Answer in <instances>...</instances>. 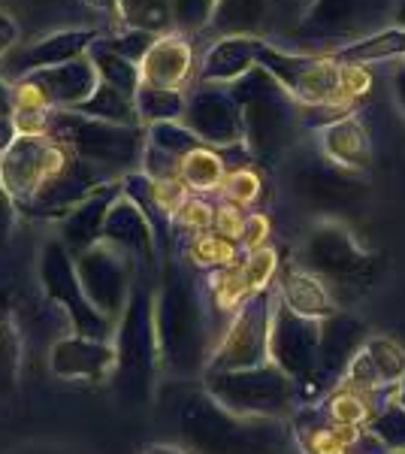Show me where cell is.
<instances>
[{"instance_id": "cell-24", "label": "cell", "mask_w": 405, "mask_h": 454, "mask_svg": "<svg viewBox=\"0 0 405 454\" xmlns=\"http://www.w3.org/2000/svg\"><path fill=\"white\" fill-rule=\"evenodd\" d=\"M293 434H297L300 449L306 454H351L363 430L333 424L321 403V406H306V412H297Z\"/></svg>"}, {"instance_id": "cell-27", "label": "cell", "mask_w": 405, "mask_h": 454, "mask_svg": "<svg viewBox=\"0 0 405 454\" xmlns=\"http://www.w3.org/2000/svg\"><path fill=\"white\" fill-rule=\"evenodd\" d=\"M278 300H282L287 309L303 315V318H315V321H323L333 312H339V306H336V300L330 294L327 285H323L315 273L300 270V267H287L282 273V282H278Z\"/></svg>"}, {"instance_id": "cell-33", "label": "cell", "mask_w": 405, "mask_h": 454, "mask_svg": "<svg viewBox=\"0 0 405 454\" xmlns=\"http://www.w3.org/2000/svg\"><path fill=\"white\" fill-rule=\"evenodd\" d=\"M119 16L130 31L167 34L175 27L169 0H119Z\"/></svg>"}, {"instance_id": "cell-16", "label": "cell", "mask_w": 405, "mask_h": 454, "mask_svg": "<svg viewBox=\"0 0 405 454\" xmlns=\"http://www.w3.org/2000/svg\"><path fill=\"white\" fill-rule=\"evenodd\" d=\"M182 124L194 130L203 145H237L245 140L242 109L233 94L221 88H200L188 98Z\"/></svg>"}, {"instance_id": "cell-14", "label": "cell", "mask_w": 405, "mask_h": 454, "mask_svg": "<svg viewBox=\"0 0 405 454\" xmlns=\"http://www.w3.org/2000/svg\"><path fill=\"white\" fill-rule=\"evenodd\" d=\"M94 31H82V27H67V31H55L36 40H21L10 52L0 58V79L6 82H21L31 73L58 67V64L76 61L88 46H94Z\"/></svg>"}, {"instance_id": "cell-6", "label": "cell", "mask_w": 405, "mask_h": 454, "mask_svg": "<svg viewBox=\"0 0 405 454\" xmlns=\"http://www.w3.org/2000/svg\"><path fill=\"white\" fill-rule=\"evenodd\" d=\"M46 134L67 145L73 155H79L88 164H97L103 170H128L143 152V130L139 128L88 119V115L70 113V109H58L49 115Z\"/></svg>"}, {"instance_id": "cell-1", "label": "cell", "mask_w": 405, "mask_h": 454, "mask_svg": "<svg viewBox=\"0 0 405 454\" xmlns=\"http://www.w3.org/2000/svg\"><path fill=\"white\" fill-rule=\"evenodd\" d=\"M154 325H158L164 367L175 372H200L209 367V318L200 288L182 267L169 263L154 291Z\"/></svg>"}, {"instance_id": "cell-30", "label": "cell", "mask_w": 405, "mask_h": 454, "mask_svg": "<svg viewBox=\"0 0 405 454\" xmlns=\"http://www.w3.org/2000/svg\"><path fill=\"white\" fill-rule=\"evenodd\" d=\"M330 55L339 64H375V61H390V58H405V31L402 27H387V31L348 43V46L336 49Z\"/></svg>"}, {"instance_id": "cell-35", "label": "cell", "mask_w": 405, "mask_h": 454, "mask_svg": "<svg viewBox=\"0 0 405 454\" xmlns=\"http://www.w3.org/2000/svg\"><path fill=\"white\" fill-rule=\"evenodd\" d=\"M134 100H136V113L152 124L179 121L188 106L182 91H167V88H149V85H139Z\"/></svg>"}, {"instance_id": "cell-42", "label": "cell", "mask_w": 405, "mask_h": 454, "mask_svg": "<svg viewBox=\"0 0 405 454\" xmlns=\"http://www.w3.org/2000/svg\"><path fill=\"white\" fill-rule=\"evenodd\" d=\"M224 194H227V200L237 203V207H252L257 197H261V176L254 170H248V167L227 173Z\"/></svg>"}, {"instance_id": "cell-55", "label": "cell", "mask_w": 405, "mask_h": 454, "mask_svg": "<svg viewBox=\"0 0 405 454\" xmlns=\"http://www.w3.org/2000/svg\"><path fill=\"white\" fill-rule=\"evenodd\" d=\"M396 25H400L402 31H405V0L400 4V10H396Z\"/></svg>"}, {"instance_id": "cell-9", "label": "cell", "mask_w": 405, "mask_h": 454, "mask_svg": "<svg viewBox=\"0 0 405 454\" xmlns=\"http://www.w3.org/2000/svg\"><path fill=\"white\" fill-rule=\"evenodd\" d=\"M272 288L248 297L233 315L224 340L218 342L215 355L209 357V372H230V370H252L269 364V327H272Z\"/></svg>"}, {"instance_id": "cell-8", "label": "cell", "mask_w": 405, "mask_h": 454, "mask_svg": "<svg viewBox=\"0 0 405 454\" xmlns=\"http://www.w3.org/2000/svg\"><path fill=\"white\" fill-rule=\"evenodd\" d=\"M257 64L272 73L291 98L303 100L308 106H342V64L333 55H287L282 49H272L263 43ZM348 113V109H345Z\"/></svg>"}, {"instance_id": "cell-19", "label": "cell", "mask_w": 405, "mask_h": 454, "mask_svg": "<svg viewBox=\"0 0 405 454\" xmlns=\"http://www.w3.org/2000/svg\"><path fill=\"white\" fill-rule=\"evenodd\" d=\"M103 243L115 246L139 267L152 270L158 258V233L145 212L139 209V203L128 194H121L109 209L106 224H103Z\"/></svg>"}, {"instance_id": "cell-28", "label": "cell", "mask_w": 405, "mask_h": 454, "mask_svg": "<svg viewBox=\"0 0 405 454\" xmlns=\"http://www.w3.org/2000/svg\"><path fill=\"white\" fill-rule=\"evenodd\" d=\"M263 40H254V36H221L206 55L200 76L206 82H237L257 67Z\"/></svg>"}, {"instance_id": "cell-44", "label": "cell", "mask_w": 405, "mask_h": 454, "mask_svg": "<svg viewBox=\"0 0 405 454\" xmlns=\"http://www.w3.org/2000/svg\"><path fill=\"white\" fill-rule=\"evenodd\" d=\"M372 88V73L360 64H342V106L351 109Z\"/></svg>"}, {"instance_id": "cell-4", "label": "cell", "mask_w": 405, "mask_h": 454, "mask_svg": "<svg viewBox=\"0 0 405 454\" xmlns=\"http://www.w3.org/2000/svg\"><path fill=\"white\" fill-rule=\"evenodd\" d=\"M230 94L242 109V128H245V143L252 155L272 160L291 143L293 124H297V113H293L284 85L257 64L254 70L233 82Z\"/></svg>"}, {"instance_id": "cell-12", "label": "cell", "mask_w": 405, "mask_h": 454, "mask_svg": "<svg viewBox=\"0 0 405 454\" xmlns=\"http://www.w3.org/2000/svg\"><path fill=\"white\" fill-rule=\"evenodd\" d=\"M73 258H76V273H79V282H82L88 300H91L103 315L119 321L124 309H128L130 294H134L136 263L124 252H119L115 246L103 243V239L97 246L73 254Z\"/></svg>"}, {"instance_id": "cell-34", "label": "cell", "mask_w": 405, "mask_h": 454, "mask_svg": "<svg viewBox=\"0 0 405 454\" xmlns=\"http://www.w3.org/2000/svg\"><path fill=\"white\" fill-rule=\"evenodd\" d=\"M179 179L185 182L191 192H212V188H224V160H221L215 152L203 149L191 152V155L182 158V170Z\"/></svg>"}, {"instance_id": "cell-25", "label": "cell", "mask_w": 405, "mask_h": 454, "mask_svg": "<svg viewBox=\"0 0 405 454\" xmlns=\"http://www.w3.org/2000/svg\"><path fill=\"white\" fill-rule=\"evenodd\" d=\"M321 152L327 164L339 170H370L372 164V145L370 134L354 115H342L336 121H327L321 128Z\"/></svg>"}, {"instance_id": "cell-29", "label": "cell", "mask_w": 405, "mask_h": 454, "mask_svg": "<svg viewBox=\"0 0 405 454\" xmlns=\"http://www.w3.org/2000/svg\"><path fill=\"white\" fill-rule=\"evenodd\" d=\"M21 355H25V342H21L19 321L0 300V400H10L19 391Z\"/></svg>"}, {"instance_id": "cell-21", "label": "cell", "mask_w": 405, "mask_h": 454, "mask_svg": "<svg viewBox=\"0 0 405 454\" xmlns=\"http://www.w3.org/2000/svg\"><path fill=\"white\" fill-rule=\"evenodd\" d=\"M366 327L348 312H333L321 321V351H318V372L312 382L321 385V379L345 376L357 351L366 346Z\"/></svg>"}, {"instance_id": "cell-46", "label": "cell", "mask_w": 405, "mask_h": 454, "mask_svg": "<svg viewBox=\"0 0 405 454\" xmlns=\"http://www.w3.org/2000/svg\"><path fill=\"white\" fill-rule=\"evenodd\" d=\"M245 222H248V215L242 212V207L227 200L224 207L215 209V224H212V231H215L218 237H227V239H233V243H237V239H242Z\"/></svg>"}, {"instance_id": "cell-43", "label": "cell", "mask_w": 405, "mask_h": 454, "mask_svg": "<svg viewBox=\"0 0 405 454\" xmlns=\"http://www.w3.org/2000/svg\"><path fill=\"white\" fill-rule=\"evenodd\" d=\"M154 40H158L154 34L130 31V34H121V36H109V40H103V43H106V49H113L115 55L128 58V61H134V64H143V58L149 55Z\"/></svg>"}, {"instance_id": "cell-32", "label": "cell", "mask_w": 405, "mask_h": 454, "mask_svg": "<svg viewBox=\"0 0 405 454\" xmlns=\"http://www.w3.org/2000/svg\"><path fill=\"white\" fill-rule=\"evenodd\" d=\"M88 58H91L100 82H106L124 94H130V98H136L139 85H143V73H139L134 61L115 55L113 49H106V43H94V46L88 49Z\"/></svg>"}, {"instance_id": "cell-50", "label": "cell", "mask_w": 405, "mask_h": 454, "mask_svg": "<svg viewBox=\"0 0 405 454\" xmlns=\"http://www.w3.org/2000/svg\"><path fill=\"white\" fill-rule=\"evenodd\" d=\"M0 119H16V91L6 79H0Z\"/></svg>"}, {"instance_id": "cell-40", "label": "cell", "mask_w": 405, "mask_h": 454, "mask_svg": "<svg viewBox=\"0 0 405 454\" xmlns=\"http://www.w3.org/2000/svg\"><path fill=\"white\" fill-rule=\"evenodd\" d=\"M276 267H278V261L272 248H254V252H248V258L239 261V273H242V282H245L248 294L267 291L272 276H276Z\"/></svg>"}, {"instance_id": "cell-51", "label": "cell", "mask_w": 405, "mask_h": 454, "mask_svg": "<svg viewBox=\"0 0 405 454\" xmlns=\"http://www.w3.org/2000/svg\"><path fill=\"white\" fill-rule=\"evenodd\" d=\"M12 454H76L67 449H55V445H25V449L12 451Z\"/></svg>"}, {"instance_id": "cell-26", "label": "cell", "mask_w": 405, "mask_h": 454, "mask_svg": "<svg viewBox=\"0 0 405 454\" xmlns=\"http://www.w3.org/2000/svg\"><path fill=\"white\" fill-rule=\"evenodd\" d=\"M85 10V0H0V12L16 19L21 34L46 36L55 31H67L64 25L76 21Z\"/></svg>"}, {"instance_id": "cell-5", "label": "cell", "mask_w": 405, "mask_h": 454, "mask_svg": "<svg viewBox=\"0 0 405 454\" xmlns=\"http://www.w3.org/2000/svg\"><path fill=\"white\" fill-rule=\"evenodd\" d=\"M206 394L233 415L245 419H291L300 409L297 382L276 364H263L252 370L209 372Z\"/></svg>"}, {"instance_id": "cell-47", "label": "cell", "mask_w": 405, "mask_h": 454, "mask_svg": "<svg viewBox=\"0 0 405 454\" xmlns=\"http://www.w3.org/2000/svg\"><path fill=\"white\" fill-rule=\"evenodd\" d=\"M267 233H269L267 215H261V212H252V215H248V222H245V231H242L239 243L245 246L248 252H254V248H263L261 243L267 239Z\"/></svg>"}, {"instance_id": "cell-45", "label": "cell", "mask_w": 405, "mask_h": 454, "mask_svg": "<svg viewBox=\"0 0 405 454\" xmlns=\"http://www.w3.org/2000/svg\"><path fill=\"white\" fill-rule=\"evenodd\" d=\"M175 215H179V224L188 227V231H194L197 237H203V233L215 224V207H212V203H206L203 197L185 200V207L175 212Z\"/></svg>"}, {"instance_id": "cell-54", "label": "cell", "mask_w": 405, "mask_h": 454, "mask_svg": "<svg viewBox=\"0 0 405 454\" xmlns=\"http://www.w3.org/2000/svg\"><path fill=\"white\" fill-rule=\"evenodd\" d=\"M393 403H396V406H402V409H405V376H402V382L393 387Z\"/></svg>"}, {"instance_id": "cell-17", "label": "cell", "mask_w": 405, "mask_h": 454, "mask_svg": "<svg viewBox=\"0 0 405 454\" xmlns=\"http://www.w3.org/2000/svg\"><path fill=\"white\" fill-rule=\"evenodd\" d=\"M405 376V348L390 336H370L366 346L357 351L351 367L345 370L342 387L360 394H387Z\"/></svg>"}, {"instance_id": "cell-23", "label": "cell", "mask_w": 405, "mask_h": 454, "mask_svg": "<svg viewBox=\"0 0 405 454\" xmlns=\"http://www.w3.org/2000/svg\"><path fill=\"white\" fill-rule=\"evenodd\" d=\"M191 67H194V58H191V46L185 36L164 34L154 40L149 55L143 58L139 73H143V85L179 91V88L188 82Z\"/></svg>"}, {"instance_id": "cell-49", "label": "cell", "mask_w": 405, "mask_h": 454, "mask_svg": "<svg viewBox=\"0 0 405 454\" xmlns=\"http://www.w3.org/2000/svg\"><path fill=\"white\" fill-rule=\"evenodd\" d=\"M19 43H21V27L16 25V19L0 12V58L10 52L12 46H19Z\"/></svg>"}, {"instance_id": "cell-22", "label": "cell", "mask_w": 405, "mask_h": 454, "mask_svg": "<svg viewBox=\"0 0 405 454\" xmlns=\"http://www.w3.org/2000/svg\"><path fill=\"white\" fill-rule=\"evenodd\" d=\"M121 194H124L121 182H106V185L97 188L91 197H85V200L64 218V246L76 254L97 246L103 239V224H106L109 209H113V203L119 200Z\"/></svg>"}, {"instance_id": "cell-39", "label": "cell", "mask_w": 405, "mask_h": 454, "mask_svg": "<svg viewBox=\"0 0 405 454\" xmlns=\"http://www.w3.org/2000/svg\"><path fill=\"white\" fill-rule=\"evenodd\" d=\"M152 145H158V149L167 152V155L185 158L191 152L203 149V140L191 128H185V124L160 121V124H152Z\"/></svg>"}, {"instance_id": "cell-36", "label": "cell", "mask_w": 405, "mask_h": 454, "mask_svg": "<svg viewBox=\"0 0 405 454\" xmlns=\"http://www.w3.org/2000/svg\"><path fill=\"white\" fill-rule=\"evenodd\" d=\"M300 185H303V194L308 200L321 203V207H336V203L348 200L351 197V182L342 179L339 176V167L330 164V170H308L303 173V179H300Z\"/></svg>"}, {"instance_id": "cell-38", "label": "cell", "mask_w": 405, "mask_h": 454, "mask_svg": "<svg viewBox=\"0 0 405 454\" xmlns=\"http://www.w3.org/2000/svg\"><path fill=\"white\" fill-rule=\"evenodd\" d=\"M191 261L200 263V267H233L239 263V248L233 239L227 237H218V233H203V237H194L191 243Z\"/></svg>"}, {"instance_id": "cell-37", "label": "cell", "mask_w": 405, "mask_h": 454, "mask_svg": "<svg viewBox=\"0 0 405 454\" xmlns=\"http://www.w3.org/2000/svg\"><path fill=\"white\" fill-rule=\"evenodd\" d=\"M363 430L378 439L387 454H405V409L402 406L387 403Z\"/></svg>"}, {"instance_id": "cell-53", "label": "cell", "mask_w": 405, "mask_h": 454, "mask_svg": "<svg viewBox=\"0 0 405 454\" xmlns=\"http://www.w3.org/2000/svg\"><path fill=\"white\" fill-rule=\"evenodd\" d=\"M145 454H185L182 449H175V445H152Z\"/></svg>"}, {"instance_id": "cell-31", "label": "cell", "mask_w": 405, "mask_h": 454, "mask_svg": "<svg viewBox=\"0 0 405 454\" xmlns=\"http://www.w3.org/2000/svg\"><path fill=\"white\" fill-rule=\"evenodd\" d=\"M70 113L88 115V119H100V121H113V124H124V128H139L136 100L106 82H100L97 91H94L79 109H70Z\"/></svg>"}, {"instance_id": "cell-20", "label": "cell", "mask_w": 405, "mask_h": 454, "mask_svg": "<svg viewBox=\"0 0 405 454\" xmlns=\"http://www.w3.org/2000/svg\"><path fill=\"white\" fill-rule=\"evenodd\" d=\"M36 91L43 94V100L49 104V109H79L97 91L100 76L94 70L91 58H76V61L58 64V67L40 70L27 76Z\"/></svg>"}, {"instance_id": "cell-15", "label": "cell", "mask_w": 405, "mask_h": 454, "mask_svg": "<svg viewBox=\"0 0 405 454\" xmlns=\"http://www.w3.org/2000/svg\"><path fill=\"white\" fill-rule=\"evenodd\" d=\"M300 19V0H218L212 31L221 36H267Z\"/></svg>"}, {"instance_id": "cell-13", "label": "cell", "mask_w": 405, "mask_h": 454, "mask_svg": "<svg viewBox=\"0 0 405 454\" xmlns=\"http://www.w3.org/2000/svg\"><path fill=\"white\" fill-rule=\"evenodd\" d=\"M318 351L321 321L303 318L276 297L269 327V364L287 372L297 385H306L318 372Z\"/></svg>"}, {"instance_id": "cell-18", "label": "cell", "mask_w": 405, "mask_h": 454, "mask_svg": "<svg viewBox=\"0 0 405 454\" xmlns=\"http://www.w3.org/2000/svg\"><path fill=\"white\" fill-rule=\"evenodd\" d=\"M49 367L58 379H67V382L100 385L115 372V346L76 333L64 336L49 351Z\"/></svg>"}, {"instance_id": "cell-41", "label": "cell", "mask_w": 405, "mask_h": 454, "mask_svg": "<svg viewBox=\"0 0 405 454\" xmlns=\"http://www.w3.org/2000/svg\"><path fill=\"white\" fill-rule=\"evenodd\" d=\"M173 6V21L182 31H200L212 25V16L218 10V0H169Z\"/></svg>"}, {"instance_id": "cell-10", "label": "cell", "mask_w": 405, "mask_h": 454, "mask_svg": "<svg viewBox=\"0 0 405 454\" xmlns=\"http://www.w3.org/2000/svg\"><path fill=\"white\" fill-rule=\"evenodd\" d=\"M67 158V145L51 140L49 134H19L10 149L0 155V179L16 207L40 194Z\"/></svg>"}, {"instance_id": "cell-48", "label": "cell", "mask_w": 405, "mask_h": 454, "mask_svg": "<svg viewBox=\"0 0 405 454\" xmlns=\"http://www.w3.org/2000/svg\"><path fill=\"white\" fill-rule=\"evenodd\" d=\"M16 200H12V194L6 192L4 179H0V243H4L6 237H10L12 231V218H16Z\"/></svg>"}, {"instance_id": "cell-2", "label": "cell", "mask_w": 405, "mask_h": 454, "mask_svg": "<svg viewBox=\"0 0 405 454\" xmlns=\"http://www.w3.org/2000/svg\"><path fill=\"white\" fill-rule=\"evenodd\" d=\"M179 434L194 454H282L287 427L278 419H245L209 394H191L179 409Z\"/></svg>"}, {"instance_id": "cell-11", "label": "cell", "mask_w": 405, "mask_h": 454, "mask_svg": "<svg viewBox=\"0 0 405 454\" xmlns=\"http://www.w3.org/2000/svg\"><path fill=\"white\" fill-rule=\"evenodd\" d=\"M303 263L327 288H348L372 273L375 258L357 246V239L336 222H323L308 233Z\"/></svg>"}, {"instance_id": "cell-52", "label": "cell", "mask_w": 405, "mask_h": 454, "mask_svg": "<svg viewBox=\"0 0 405 454\" xmlns=\"http://www.w3.org/2000/svg\"><path fill=\"white\" fill-rule=\"evenodd\" d=\"M396 98H400V106L405 113V67L396 70Z\"/></svg>"}, {"instance_id": "cell-3", "label": "cell", "mask_w": 405, "mask_h": 454, "mask_svg": "<svg viewBox=\"0 0 405 454\" xmlns=\"http://www.w3.org/2000/svg\"><path fill=\"white\" fill-rule=\"evenodd\" d=\"M115 372L113 382L119 387V397L124 403H145L154 394V379L164 367L160 357L158 325H154V291L149 285H134V294L128 300V309L119 318L115 331Z\"/></svg>"}, {"instance_id": "cell-7", "label": "cell", "mask_w": 405, "mask_h": 454, "mask_svg": "<svg viewBox=\"0 0 405 454\" xmlns=\"http://www.w3.org/2000/svg\"><path fill=\"white\" fill-rule=\"evenodd\" d=\"M40 282H43L46 297L51 300V306H58V309L67 315L73 333L85 336V340L113 342L119 325L88 300L82 282H79V273H76V258H73L70 248L64 243H58V239L46 243V248H43V254H40Z\"/></svg>"}]
</instances>
